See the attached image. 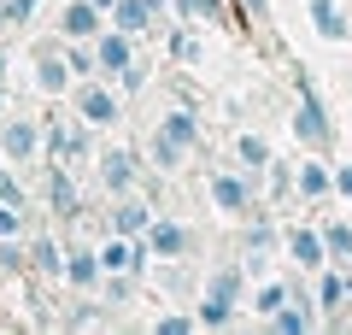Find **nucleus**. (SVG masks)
<instances>
[{
	"mask_svg": "<svg viewBox=\"0 0 352 335\" xmlns=\"http://www.w3.org/2000/svg\"><path fill=\"white\" fill-rule=\"evenodd\" d=\"M294 136H300V148L311 153H329L335 148V124H329V106L323 94H317V83L300 71V106H294Z\"/></svg>",
	"mask_w": 352,
	"mask_h": 335,
	"instance_id": "nucleus-1",
	"label": "nucleus"
},
{
	"mask_svg": "<svg viewBox=\"0 0 352 335\" xmlns=\"http://www.w3.org/2000/svg\"><path fill=\"white\" fill-rule=\"evenodd\" d=\"M41 153H47V130L36 118H6L0 124V159L6 165H36Z\"/></svg>",
	"mask_w": 352,
	"mask_h": 335,
	"instance_id": "nucleus-2",
	"label": "nucleus"
},
{
	"mask_svg": "<svg viewBox=\"0 0 352 335\" xmlns=\"http://www.w3.org/2000/svg\"><path fill=\"white\" fill-rule=\"evenodd\" d=\"M147 247H153V265H159V259H188V253L200 247V236H194L182 218H164V212H159L153 230H147Z\"/></svg>",
	"mask_w": 352,
	"mask_h": 335,
	"instance_id": "nucleus-3",
	"label": "nucleus"
},
{
	"mask_svg": "<svg viewBox=\"0 0 352 335\" xmlns=\"http://www.w3.org/2000/svg\"><path fill=\"white\" fill-rule=\"evenodd\" d=\"M71 83L76 77H71V65H65V36L59 41H36V88L47 100H59Z\"/></svg>",
	"mask_w": 352,
	"mask_h": 335,
	"instance_id": "nucleus-4",
	"label": "nucleus"
},
{
	"mask_svg": "<svg viewBox=\"0 0 352 335\" xmlns=\"http://www.w3.org/2000/svg\"><path fill=\"white\" fill-rule=\"evenodd\" d=\"M135 183H141V153L135 148H106L100 153V188L106 194H135Z\"/></svg>",
	"mask_w": 352,
	"mask_h": 335,
	"instance_id": "nucleus-5",
	"label": "nucleus"
},
{
	"mask_svg": "<svg viewBox=\"0 0 352 335\" xmlns=\"http://www.w3.org/2000/svg\"><path fill=\"white\" fill-rule=\"evenodd\" d=\"M212 206L223 218H252V171H217L212 176Z\"/></svg>",
	"mask_w": 352,
	"mask_h": 335,
	"instance_id": "nucleus-6",
	"label": "nucleus"
},
{
	"mask_svg": "<svg viewBox=\"0 0 352 335\" xmlns=\"http://www.w3.org/2000/svg\"><path fill=\"white\" fill-rule=\"evenodd\" d=\"M153 218H159V212H153V200L135 188V194H118V200H112V212H106V230H112V236H147Z\"/></svg>",
	"mask_w": 352,
	"mask_h": 335,
	"instance_id": "nucleus-7",
	"label": "nucleus"
},
{
	"mask_svg": "<svg viewBox=\"0 0 352 335\" xmlns=\"http://www.w3.org/2000/svg\"><path fill=\"white\" fill-rule=\"evenodd\" d=\"M76 118H82L88 130H106V124H118V94L100 83V77H88V83L76 88Z\"/></svg>",
	"mask_w": 352,
	"mask_h": 335,
	"instance_id": "nucleus-8",
	"label": "nucleus"
},
{
	"mask_svg": "<svg viewBox=\"0 0 352 335\" xmlns=\"http://www.w3.org/2000/svg\"><path fill=\"white\" fill-rule=\"evenodd\" d=\"M94 59H100V77H124L135 65V36H124L118 24H106L94 36Z\"/></svg>",
	"mask_w": 352,
	"mask_h": 335,
	"instance_id": "nucleus-9",
	"label": "nucleus"
},
{
	"mask_svg": "<svg viewBox=\"0 0 352 335\" xmlns=\"http://www.w3.org/2000/svg\"><path fill=\"white\" fill-rule=\"evenodd\" d=\"M100 30H106V12L94 0H65V12H59V36L65 41H94Z\"/></svg>",
	"mask_w": 352,
	"mask_h": 335,
	"instance_id": "nucleus-10",
	"label": "nucleus"
},
{
	"mask_svg": "<svg viewBox=\"0 0 352 335\" xmlns=\"http://www.w3.org/2000/svg\"><path fill=\"white\" fill-rule=\"evenodd\" d=\"M100 276H106V265H100L94 247H71L65 253V283H71L76 294H100Z\"/></svg>",
	"mask_w": 352,
	"mask_h": 335,
	"instance_id": "nucleus-11",
	"label": "nucleus"
},
{
	"mask_svg": "<svg viewBox=\"0 0 352 335\" xmlns=\"http://www.w3.org/2000/svg\"><path fill=\"white\" fill-rule=\"evenodd\" d=\"M41 130H47V159H59V165L82 159V148H88V124L82 118H71V124H41Z\"/></svg>",
	"mask_w": 352,
	"mask_h": 335,
	"instance_id": "nucleus-12",
	"label": "nucleus"
},
{
	"mask_svg": "<svg viewBox=\"0 0 352 335\" xmlns=\"http://www.w3.org/2000/svg\"><path fill=\"white\" fill-rule=\"evenodd\" d=\"M288 259L300 265V271H323L329 265V241H323V230H288Z\"/></svg>",
	"mask_w": 352,
	"mask_h": 335,
	"instance_id": "nucleus-13",
	"label": "nucleus"
},
{
	"mask_svg": "<svg viewBox=\"0 0 352 335\" xmlns=\"http://www.w3.org/2000/svg\"><path fill=\"white\" fill-rule=\"evenodd\" d=\"M106 24H118L124 36H135V41H141L153 24H159V6H153V0H118L112 12H106Z\"/></svg>",
	"mask_w": 352,
	"mask_h": 335,
	"instance_id": "nucleus-14",
	"label": "nucleus"
},
{
	"mask_svg": "<svg viewBox=\"0 0 352 335\" xmlns=\"http://www.w3.org/2000/svg\"><path fill=\"white\" fill-rule=\"evenodd\" d=\"M47 206L59 212V218H76V212H82L76 183H71V165H59V159H47Z\"/></svg>",
	"mask_w": 352,
	"mask_h": 335,
	"instance_id": "nucleus-15",
	"label": "nucleus"
},
{
	"mask_svg": "<svg viewBox=\"0 0 352 335\" xmlns=\"http://www.w3.org/2000/svg\"><path fill=\"white\" fill-rule=\"evenodd\" d=\"M305 6H311V30H317L323 41H346V36H352V18H346L340 0H305Z\"/></svg>",
	"mask_w": 352,
	"mask_h": 335,
	"instance_id": "nucleus-16",
	"label": "nucleus"
},
{
	"mask_svg": "<svg viewBox=\"0 0 352 335\" xmlns=\"http://www.w3.org/2000/svg\"><path fill=\"white\" fill-rule=\"evenodd\" d=\"M294 194H300V200H329V194H335V171L317 165V159L294 165Z\"/></svg>",
	"mask_w": 352,
	"mask_h": 335,
	"instance_id": "nucleus-17",
	"label": "nucleus"
},
{
	"mask_svg": "<svg viewBox=\"0 0 352 335\" xmlns=\"http://www.w3.org/2000/svg\"><path fill=\"white\" fill-rule=\"evenodd\" d=\"M159 130H164V136H176V141H182L188 153L200 148V112H194L188 100H176V106H170V112L159 118Z\"/></svg>",
	"mask_w": 352,
	"mask_h": 335,
	"instance_id": "nucleus-18",
	"label": "nucleus"
},
{
	"mask_svg": "<svg viewBox=\"0 0 352 335\" xmlns=\"http://www.w3.org/2000/svg\"><path fill=\"white\" fill-rule=\"evenodd\" d=\"M340 306H346V265H323L317 271V312L335 318Z\"/></svg>",
	"mask_w": 352,
	"mask_h": 335,
	"instance_id": "nucleus-19",
	"label": "nucleus"
},
{
	"mask_svg": "<svg viewBox=\"0 0 352 335\" xmlns=\"http://www.w3.org/2000/svg\"><path fill=\"white\" fill-rule=\"evenodd\" d=\"M30 276H65V247H59V236L41 230V236L30 241Z\"/></svg>",
	"mask_w": 352,
	"mask_h": 335,
	"instance_id": "nucleus-20",
	"label": "nucleus"
},
{
	"mask_svg": "<svg viewBox=\"0 0 352 335\" xmlns=\"http://www.w3.org/2000/svg\"><path fill=\"white\" fill-rule=\"evenodd\" d=\"M206 294H217V300H229V306H241V300H247V259H241V265H223V271H212V276H206Z\"/></svg>",
	"mask_w": 352,
	"mask_h": 335,
	"instance_id": "nucleus-21",
	"label": "nucleus"
},
{
	"mask_svg": "<svg viewBox=\"0 0 352 335\" xmlns=\"http://www.w3.org/2000/svg\"><path fill=\"white\" fill-rule=\"evenodd\" d=\"M147 159H153V171L176 176V171H182V159H188V148H182L176 136H164V130H153V136H147Z\"/></svg>",
	"mask_w": 352,
	"mask_h": 335,
	"instance_id": "nucleus-22",
	"label": "nucleus"
},
{
	"mask_svg": "<svg viewBox=\"0 0 352 335\" xmlns=\"http://www.w3.org/2000/svg\"><path fill=\"white\" fill-rule=\"evenodd\" d=\"M170 6L182 12V24H229L235 18L229 0H170Z\"/></svg>",
	"mask_w": 352,
	"mask_h": 335,
	"instance_id": "nucleus-23",
	"label": "nucleus"
},
{
	"mask_svg": "<svg viewBox=\"0 0 352 335\" xmlns=\"http://www.w3.org/2000/svg\"><path fill=\"white\" fill-rule=\"evenodd\" d=\"M288 300H294V283H282V276H276V283H258V288H252V300H247V306L258 312L264 323H270L282 306H288Z\"/></svg>",
	"mask_w": 352,
	"mask_h": 335,
	"instance_id": "nucleus-24",
	"label": "nucleus"
},
{
	"mask_svg": "<svg viewBox=\"0 0 352 335\" xmlns=\"http://www.w3.org/2000/svg\"><path fill=\"white\" fill-rule=\"evenodd\" d=\"M241 247H247V271H258V259L276 247V223H270V218H252L247 236H241Z\"/></svg>",
	"mask_w": 352,
	"mask_h": 335,
	"instance_id": "nucleus-25",
	"label": "nucleus"
},
{
	"mask_svg": "<svg viewBox=\"0 0 352 335\" xmlns=\"http://www.w3.org/2000/svg\"><path fill=\"white\" fill-rule=\"evenodd\" d=\"M270 159H276V153H270V141H264V136H252V130H241V136H235V165H241V171H264Z\"/></svg>",
	"mask_w": 352,
	"mask_h": 335,
	"instance_id": "nucleus-26",
	"label": "nucleus"
},
{
	"mask_svg": "<svg viewBox=\"0 0 352 335\" xmlns=\"http://www.w3.org/2000/svg\"><path fill=\"white\" fill-rule=\"evenodd\" d=\"M65 65H71V77H76V83L100 77V59H94V41H65Z\"/></svg>",
	"mask_w": 352,
	"mask_h": 335,
	"instance_id": "nucleus-27",
	"label": "nucleus"
},
{
	"mask_svg": "<svg viewBox=\"0 0 352 335\" xmlns=\"http://www.w3.org/2000/svg\"><path fill=\"white\" fill-rule=\"evenodd\" d=\"M194 318H200V329H229V323H235V306H229V300H217V294H200Z\"/></svg>",
	"mask_w": 352,
	"mask_h": 335,
	"instance_id": "nucleus-28",
	"label": "nucleus"
},
{
	"mask_svg": "<svg viewBox=\"0 0 352 335\" xmlns=\"http://www.w3.org/2000/svg\"><path fill=\"white\" fill-rule=\"evenodd\" d=\"M323 241H329V265H346V259H352V223H346V218L323 223Z\"/></svg>",
	"mask_w": 352,
	"mask_h": 335,
	"instance_id": "nucleus-29",
	"label": "nucleus"
},
{
	"mask_svg": "<svg viewBox=\"0 0 352 335\" xmlns=\"http://www.w3.org/2000/svg\"><path fill=\"white\" fill-rule=\"evenodd\" d=\"M164 48H170V59H176V65H200V53H206V48H200V36H194L188 24L170 30V41H164Z\"/></svg>",
	"mask_w": 352,
	"mask_h": 335,
	"instance_id": "nucleus-30",
	"label": "nucleus"
},
{
	"mask_svg": "<svg viewBox=\"0 0 352 335\" xmlns=\"http://www.w3.org/2000/svg\"><path fill=\"white\" fill-rule=\"evenodd\" d=\"M30 271V247H18V236H0V276H24Z\"/></svg>",
	"mask_w": 352,
	"mask_h": 335,
	"instance_id": "nucleus-31",
	"label": "nucleus"
},
{
	"mask_svg": "<svg viewBox=\"0 0 352 335\" xmlns=\"http://www.w3.org/2000/svg\"><path fill=\"white\" fill-rule=\"evenodd\" d=\"M200 329V318H194V312H164L159 323H153V335H194Z\"/></svg>",
	"mask_w": 352,
	"mask_h": 335,
	"instance_id": "nucleus-32",
	"label": "nucleus"
},
{
	"mask_svg": "<svg viewBox=\"0 0 352 335\" xmlns=\"http://www.w3.org/2000/svg\"><path fill=\"white\" fill-rule=\"evenodd\" d=\"M264 176H270V194H294V165L270 159V165H264Z\"/></svg>",
	"mask_w": 352,
	"mask_h": 335,
	"instance_id": "nucleus-33",
	"label": "nucleus"
},
{
	"mask_svg": "<svg viewBox=\"0 0 352 335\" xmlns=\"http://www.w3.org/2000/svg\"><path fill=\"white\" fill-rule=\"evenodd\" d=\"M0 236H24V206L0 200Z\"/></svg>",
	"mask_w": 352,
	"mask_h": 335,
	"instance_id": "nucleus-34",
	"label": "nucleus"
},
{
	"mask_svg": "<svg viewBox=\"0 0 352 335\" xmlns=\"http://www.w3.org/2000/svg\"><path fill=\"white\" fill-rule=\"evenodd\" d=\"M0 6H6V24H30L41 12V0H0Z\"/></svg>",
	"mask_w": 352,
	"mask_h": 335,
	"instance_id": "nucleus-35",
	"label": "nucleus"
},
{
	"mask_svg": "<svg viewBox=\"0 0 352 335\" xmlns=\"http://www.w3.org/2000/svg\"><path fill=\"white\" fill-rule=\"evenodd\" d=\"M0 200L24 206V183H18V171H12V165H0Z\"/></svg>",
	"mask_w": 352,
	"mask_h": 335,
	"instance_id": "nucleus-36",
	"label": "nucleus"
},
{
	"mask_svg": "<svg viewBox=\"0 0 352 335\" xmlns=\"http://www.w3.org/2000/svg\"><path fill=\"white\" fill-rule=\"evenodd\" d=\"M65 329H100V306H76L65 318Z\"/></svg>",
	"mask_w": 352,
	"mask_h": 335,
	"instance_id": "nucleus-37",
	"label": "nucleus"
},
{
	"mask_svg": "<svg viewBox=\"0 0 352 335\" xmlns=\"http://www.w3.org/2000/svg\"><path fill=\"white\" fill-rule=\"evenodd\" d=\"M241 12H247L252 24H264V18H270V0H241Z\"/></svg>",
	"mask_w": 352,
	"mask_h": 335,
	"instance_id": "nucleus-38",
	"label": "nucleus"
},
{
	"mask_svg": "<svg viewBox=\"0 0 352 335\" xmlns=\"http://www.w3.org/2000/svg\"><path fill=\"white\" fill-rule=\"evenodd\" d=\"M335 194H352V165H340V171H335Z\"/></svg>",
	"mask_w": 352,
	"mask_h": 335,
	"instance_id": "nucleus-39",
	"label": "nucleus"
},
{
	"mask_svg": "<svg viewBox=\"0 0 352 335\" xmlns=\"http://www.w3.org/2000/svg\"><path fill=\"white\" fill-rule=\"evenodd\" d=\"M6 65H12V59H6V48H0V83H6Z\"/></svg>",
	"mask_w": 352,
	"mask_h": 335,
	"instance_id": "nucleus-40",
	"label": "nucleus"
},
{
	"mask_svg": "<svg viewBox=\"0 0 352 335\" xmlns=\"http://www.w3.org/2000/svg\"><path fill=\"white\" fill-rule=\"evenodd\" d=\"M94 6H100V12H112V6H118V0H94Z\"/></svg>",
	"mask_w": 352,
	"mask_h": 335,
	"instance_id": "nucleus-41",
	"label": "nucleus"
},
{
	"mask_svg": "<svg viewBox=\"0 0 352 335\" xmlns=\"http://www.w3.org/2000/svg\"><path fill=\"white\" fill-rule=\"evenodd\" d=\"M0 106H6V83H0Z\"/></svg>",
	"mask_w": 352,
	"mask_h": 335,
	"instance_id": "nucleus-42",
	"label": "nucleus"
},
{
	"mask_svg": "<svg viewBox=\"0 0 352 335\" xmlns=\"http://www.w3.org/2000/svg\"><path fill=\"white\" fill-rule=\"evenodd\" d=\"M0 30H6V6H0Z\"/></svg>",
	"mask_w": 352,
	"mask_h": 335,
	"instance_id": "nucleus-43",
	"label": "nucleus"
},
{
	"mask_svg": "<svg viewBox=\"0 0 352 335\" xmlns=\"http://www.w3.org/2000/svg\"><path fill=\"white\" fill-rule=\"evenodd\" d=\"M153 6H159V12H164V6H170V0H153Z\"/></svg>",
	"mask_w": 352,
	"mask_h": 335,
	"instance_id": "nucleus-44",
	"label": "nucleus"
},
{
	"mask_svg": "<svg viewBox=\"0 0 352 335\" xmlns=\"http://www.w3.org/2000/svg\"><path fill=\"white\" fill-rule=\"evenodd\" d=\"M346 271H352V259H346Z\"/></svg>",
	"mask_w": 352,
	"mask_h": 335,
	"instance_id": "nucleus-45",
	"label": "nucleus"
}]
</instances>
